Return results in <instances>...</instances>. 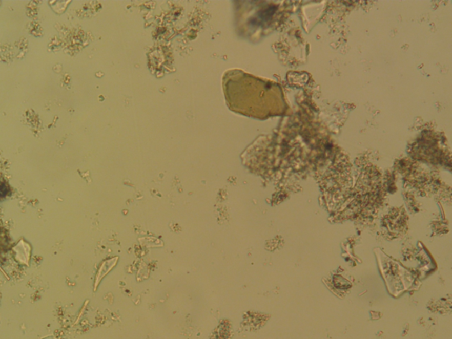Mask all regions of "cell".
I'll return each mask as SVG.
<instances>
[{
  "label": "cell",
  "mask_w": 452,
  "mask_h": 339,
  "mask_svg": "<svg viewBox=\"0 0 452 339\" xmlns=\"http://www.w3.org/2000/svg\"><path fill=\"white\" fill-rule=\"evenodd\" d=\"M7 186H5V185H1L0 186V197H3L5 195H7Z\"/></svg>",
  "instance_id": "cell-1"
}]
</instances>
